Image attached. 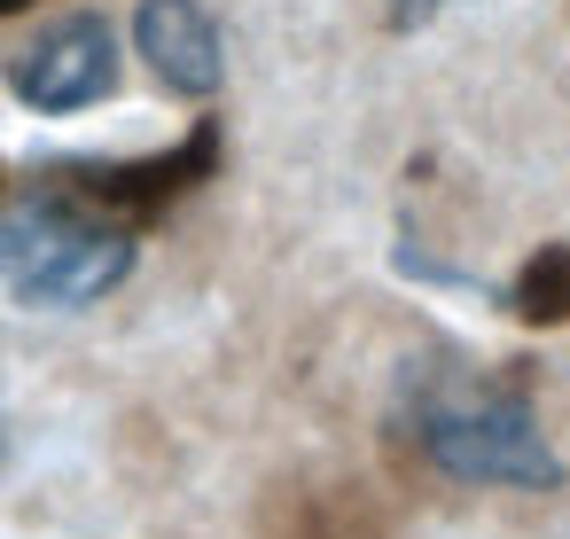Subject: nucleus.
<instances>
[{
  "instance_id": "f257e3e1",
  "label": "nucleus",
  "mask_w": 570,
  "mask_h": 539,
  "mask_svg": "<svg viewBox=\"0 0 570 539\" xmlns=\"http://www.w3.org/2000/svg\"><path fill=\"white\" fill-rule=\"evenodd\" d=\"M141 227L102 204L79 165H40L0 188V282L32 313H79L134 274Z\"/></svg>"
},
{
  "instance_id": "f03ea898",
  "label": "nucleus",
  "mask_w": 570,
  "mask_h": 539,
  "mask_svg": "<svg viewBox=\"0 0 570 539\" xmlns=\"http://www.w3.org/2000/svg\"><path fill=\"white\" fill-rule=\"evenodd\" d=\"M399 422L422 445V461L445 469L453 484H508V492H554L562 484V461L539 438V414L515 383H492L469 367H414Z\"/></svg>"
},
{
  "instance_id": "7ed1b4c3",
  "label": "nucleus",
  "mask_w": 570,
  "mask_h": 539,
  "mask_svg": "<svg viewBox=\"0 0 570 539\" xmlns=\"http://www.w3.org/2000/svg\"><path fill=\"white\" fill-rule=\"evenodd\" d=\"M9 95L40 118H71L118 95V32L102 17H56L40 40H24L9 56Z\"/></svg>"
},
{
  "instance_id": "20e7f679",
  "label": "nucleus",
  "mask_w": 570,
  "mask_h": 539,
  "mask_svg": "<svg viewBox=\"0 0 570 539\" xmlns=\"http://www.w3.org/2000/svg\"><path fill=\"white\" fill-rule=\"evenodd\" d=\"M134 48L157 71V87H173L188 102L219 95V79H227V40H219L204 0H141L134 9Z\"/></svg>"
},
{
  "instance_id": "39448f33",
  "label": "nucleus",
  "mask_w": 570,
  "mask_h": 539,
  "mask_svg": "<svg viewBox=\"0 0 570 539\" xmlns=\"http://www.w3.org/2000/svg\"><path fill=\"white\" fill-rule=\"evenodd\" d=\"M508 313L523 329H562L570 321V243H539L523 274L508 282Z\"/></svg>"
},
{
  "instance_id": "423d86ee",
  "label": "nucleus",
  "mask_w": 570,
  "mask_h": 539,
  "mask_svg": "<svg viewBox=\"0 0 570 539\" xmlns=\"http://www.w3.org/2000/svg\"><path fill=\"white\" fill-rule=\"evenodd\" d=\"M438 9H453V0H391V24H430Z\"/></svg>"
},
{
  "instance_id": "0eeeda50",
  "label": "nucleus",
  "mask_w": 570,
  "mask_h": 539,
  "mask_svg": "<svg viewBox=\"0 0 570 539\" xmlns=\"http://www.w3.org/2000/svg\"><path fill=\"white\" fill-rule=\"evenodd\" d=\"M17 9H32V0H0V17H17Z\"/></svg>"
}]
</instances>
